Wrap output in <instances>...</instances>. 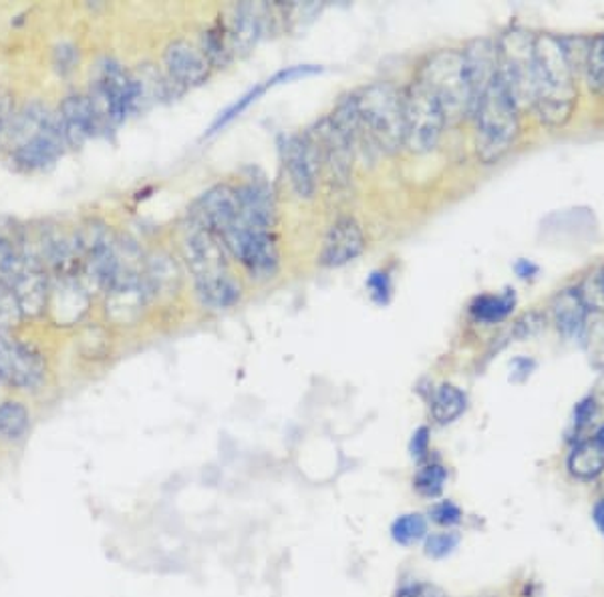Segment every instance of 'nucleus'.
Instances as JSON below:
<instances>
[{"instance_id":"obj_1","label":"nucleus","mask_w":604,"mask_h":597,"mask_svg":"<svg viewBox=\"0 0 604 597\" xmlns=\"http://www.w3.org/2000/svg\"><path fill=\"white\" fill-rule=\"evenodd\" d=\"M579 97L576 69L572 67L562 39L535 36V107L547 126H564Z\"/></svg>"},{"instance_id":"obj_2","label":"nucleus","mask_w":604,"mask_h":597,"mask_svg":"<svg viewBox=\"0 0 604 597\" xmlns=\"http://www.w3.org/2000/svg\"><path fill=\"white\" fill-rule=\"evenodd\" d=\"M184 258L204 306L228 311L240 300V284L226 260V246L212 231L194 226L184 240Z\"/></svg>"},{"instance_id":"obj_3","label":"nucleus","mask_w":604,"mask_h":597,"mask_svg":"<svg viewBox=\"0 0 604 597\" xmlns=\"http://www.w3.org/2000/svg\"><path fill=\"white\" fill-rule=\"evenodd\" d=\"M12 161L24 172L47 170L69 148L58 116L43 104H31L14 113L7 131Z\"/></svg>"},{"instance_id":"obj_4","label":"nucleus","mask_w":604,"mask_h":597,"mask_svg":"<svg viewBox=\"0 0 604 597\" xmlns=\"http://www.w3.org/2000/svg\"><path fill=\"white\" fill-rule=\"evenodd\" d=\"M472 117L476 123L477 158L488 165L500 161L520 133V109L500 77L492 80L488 89L477 97Z\"/></svg>"},{"instance_id":"obj_5","label":"nucleus","mask_w":604,"mask_h":597,"mask_svg":"<svg viewBox=\"0 0 604 597\" xmlns=\"http://www.w3.org/2000/svg\"><path fill=\"white\" fill-rule=\"evenodd\" d=\"M367 150L396 153L403 143V95L389 83H373L353 95Z\"/></svg>"},{"instance_id":"obj_6","label":"nucleus","mask_w":604,"mask_h":597,"mask_svg":"<svg viewBox=\"0 0 604 597\" xmlns=\"http://www.w3.org/2000/svg\"><path fill=\"white\" fill-rule=\"evenodd\" d=\"M419 83L440 101L447 123L472 117L474 97L465 75L462 51H440L423 65Z\"/></svg>"},{"instance_id":"obj_7","label":"nucleus","mask_w":604,"mask_h":597,"mask_svg":"<svg viewBox=\"0 0 604 597\" xmlns=\"http://www.w3.org/2000/svg\"><path fill=\"white\" fill-rule=\"evenodd\" d=\"M89 99L101 126H119L126 117L140 109L138 77L114 58H104L95 69Z\"/></svg>"},{"instance_id":"obj_8","label":"nucleus","mask_w":604,"mask_h":597,"mask_svg":"<svg viewBox=\"0 0 604 597\" xmlns=\"http://www.w3.org/2000/svg\"><path fill=\"white\" fill-rule=\"evenodd\" d=\"M498 77L516 107H535V36L510 29L498 39Z\"/></svg>"},{"instance_id":"obj_9","label":"nucleus","mask_w":604,"mask_h":597,"mask_svg":"<svg viewBox=\"0 0 604 597\" xmlns=\"http://www.w3.org/2000/svg\"><path fill=\"white\" fill-rule=\"evenodd\" d=\"M447 119L442 105L419 80L403 95V143L411 153H430L438 148Z\"/></svg>"},{"instance_id":"obj_10","label":"nucleus","mask_w":604,"mask_h":597,"mask_svg":"<svg viewBox=\"0 0 604 597\" xmlns=\"http://www.w3.org/2000/svg\"><path fill=\"white\" fill-rule=\"evenodd\" d=\"M226 250L245 265L252 278H272L279 270V250L272 231L256 228L238 218L220 238Z\"/></svg>"},{"instance_id":"obj_11","label":"nucleus","mask_w":604,"mask_h":597,"mask_svg":"<svg viewBox=\"0 0 604 597\" xmlns=\"http://www.w3.org/2000/svg\"><path fill=\"white\" fill-rule=\"evenodd\" d=\"M48 379L47 360L35 346L0 333V384L17 392L41 391Z\"/></svg>"},{"instance_id":"obj_12","label":"nucleus","mask_w":604,"mask_h":597,"mask_svg":"<svg viewBox=\"0 0 604 597\" xmlns=\"http://www.w3.org/2000/svg\"><path fill=\"white\" fill-rule=\"evenodd\" d=\"M279 148L294 194L304 199H311L316 192L319 170H321V161L314 150L313 141L311 138L291 133L280 138Z\"/></svg>"},{"instance_id":"obj_13","label":"nucleus","mask_w":604,"mask_h":597,"mask_svg":"<svg viewBox=\"0 0 604 597\" xmlns=\"http://www.w3.org/2000/svg\"><path fill=\"white\" fill-rule=\"evenodd\" d=\"M240 218L238 194L230 185H216L208 189L190 211V224L212 231L222 238Z\"/></svg>"},{"instance_id":"obj_14","label":"nucleus","mask_w":604,"mask_h":597,"mask_svg":"<svg viewBox=\"0 0 604 597\" xmlns=\"http://www.w3.org/2000/svg\"><path fill=\"white\" fill-rule=\"evenodd\" d=\"M314 150L319 155V161H323L333 182L338 185L347 184L353 172V160H355V148L345 133L335 126L333 119H325L314 131Z\"/></svg>"},{"instance_id":"obj_15","label":"nucleus","mask_w":604,"mask_h":597,"mask_svg":"<svg viewBox=\"0 0 604 597\" xmlns=\"http://www.w3.org/2000/svg\"><path fill=\"white\" fill-rule=\"evenodd\" d=\"M163 65L168 70V80L180 89H186L206 80L212 63L198 46L187 41H174L163 53Z\"/></svg>"},{"instance_id":"obj_16","label":"nucleus","mask_w":604,"mask_h":597,"mask_svg":"<svg viewBox=\"0 0 604 597\" xmlns=\"http://www.w3.org/2000/svg\"><path fill=\"white\" fill-rule=\"evenodd\" d=\"M365 250V234L353 218H341L328 228L319 264L325 268H341L357 260Z\"/></svg>"},{"instance_id":"obj_17","label":"nucleus","mask_w":604,"mask_h":597,"mask_svg":"<svg viewBox=\"0 0 604 597\" xmlns=\"http://www.w3.org/2000/svg\"><path fill=\"white\" fill-rule=\"evenodd\" d=\"M57 116L69 148H82L87 139L94 138L97 131L104 129L89 95L65 97Z\"/></svg>"},{"instance_id":"obj_18","label":"nucleus","mask_w":604,"mask_h":597,"mask_svg":"<svg viewBox=\"0 0 604 597\" xmlns=\"http://www.w3.org/2000/svg\"><path fill=\"white\" fill-rule=\"evenodd\" d=\"M265 12H267V7L252 4V2L238 4L234 9L233 21L226 29L233 55L245 57L255 48L256 43L265 33V24H267Z\"/></svg>"},{"instance_id":"obj_19","label":"nucleus","mask_w":604,"mask_h":597,"mask_svg":"<svg viewBox=\"0 0 604 597\" xmlns=\"http://www.w3.org/2000/svg\"><path fill=\"white\" fill-rule=\"evenodd\" d=\"M21 318H36L47 311L51 280L43 268L31 264L11 287Z\"/></svg>"},{"instance_id":"obj_20","label":"nucleus","mask_w":604,"mask_h":597,"mask_svg":"<svg viewBox=\"0 0 604 597\" xmlns=\"http://www.w3.org/2000/svg\"><path fill=\"white\" fill-rule=\"evenodd\" d=\"M462 53H464L465 75L476 104L477 97L488 89L492 80L498 77V48L489 39H477Z\"/></svg>"},{"instance_id":"obj_21","label":"nucleus","mask_w":604,"mask_h":597,"mask_svg":"<svg viewBox=\"0 0 604 597\" xmlns=\"http://www.w3.org/2000/svg\"><path fill=\"white\" fill-rule=\"evenodd\" d=\"M89 308V294L75 278H63L57 286H51L47 311L58 326H71L82 321Z\"/></svg>"},{"instance_id":"obj_22","label":"nucleus","mask_w":604,"mask_h":597,"mask_svg":"<svg viewBox=\"0 0 604 597\" xmlns=\"http://www.w3.org/2000/svg\"><path fill=\"white\" fill-rule=\"evenodd\" d=\"M236 194L240 202V218L256 228L272 230L277 207H274V197L270 187L262 182H248L242 187H238Z\"/></svg>"},{"instance_id":"obj_23","label":"nucleus","mask_w":604,"mask_h":597,"mask_svg":"<svg viewBox=\"0 0 604 597\" xmlns=\"http://www.w3.org/2000/svg\"><path fill=\"white\" fill-rule=\"evenodd\" d=\"M589 308L582 300L579 287L562 290L552 302V318L557 324L558 333L567 338H582L586 333Z\"/></svg>"},{"instance_id":"obj_24","label":"nucleus","mask_w":604,"mask_h":597,"mask_svg":"<svg viewBox=\"0 0 604 597\" xmlns=\"http://www.w3.org/2000/svg\"><path fill=\"white\" fill-rule=\"evenodd\" d=\"M150 300L143 280L117 284L107 292V318L116 324H133Z\"/></svg>"},{"instance_id":"obj_25","label":"nucleus","mask_w":604,"mask_h":597,"mask_svg":"<svg viewBox=\"0 0 604 597\" xmlns=\"http://www.w3.org/2000/svg\"><path fill=\"white\" fill-rule=\"evenodd\" d=\"M143 286L150 298L172 296L180 286V270L168 253H155L143 265Z\"/></svg>"},{"instance_id":"obj_26","label":"nucleus","mask_w":604,"mask_h":597,"mask_svg":"<svg viewBox=\"0 0 604 597\" xmlns=\"http://www.w3.org/2000/svg\"><path fill=\"white\" fill-rule=\"evenodd\" d=\"M33 426L31 409L19 399L0 402V445L17 447L29 437Z\"/></svg>"},{"instance_id":"obj_27","label":"nucleus","mask_w":604,"mask_h":597,"mask_svg":"<svg viewBox=\"0 0 604 597\" xmlns=\"http://www.w3.org/2000/svg\"><path fill=\"white\" fill-rule=\"evenodd\" d=\"M467 409V397L453 384H442L431 397V416L438 425H452Z\"/></svg>"},{"instance_id":"obj_28","label":"nucleus","mask_w":604,"mask_h":597,"mask_svg":"<svg viewBox=\"0 0 604 597\" xmlns=\"http://www.w3.org/2000/svg\"><path fill=\"white\" fill-rule=\"evenodd\" d=\"M516 308V294L514 290H506L504 294H484L477 296L470 312L477 322L484 324H496V322L506 321Z\"/></svg>"},{"instance_id":"obj_29","label":"nucleus","mask_w":604,"mask_h":597,"mask_svg":"<svg viewBox=\"0 0 604 597\" xmlns=\"http://www.w3.org/2000/svg\"><path fill=\"white\" fill-rule=\"evenodd\" d=\"M569 469L582 481L596 479L604 471V448L596 443H582L570 453Z\"/></svg>"},{"instance_id":"obj_30","label":"nucleus","mask_w":604,"mask_h":597,"mask_svg":"<svg viewBox=\"0 0 604 597\" xmlns=\"http://www.w3.org/2000/svg\"><path fill=\"white\" fill-rule=\"evenodd\" d=\"M31 265L19 243L0 236V286L9 287L23 276L24 270Z\"/></svg>"},{"instance_id":"obj_31","label":"nucleus","mask_w":604,"mask_h":597,"mask_svg":"<svg viewBox=\"0 0 604 597\" xmlns=\"http://www.w3.org/2000/svg\"><path fill=\"white\" fill-rule=\"evenodd\" d=\"M584 79L589 89L598 97H604V35L589 39V48L584 57Z\"/></svg>"},{"instance_id":"obj_32","label":"nucleus","mask_w":604,"mask_h":597,"mask_svg":"<svg viewBox=\"0 0 604 597\" xmlns=\"http://www.w3.org/2000/svg\"><path fill=\"white\" fill-rule=\"evenodd\" d=\"M391 538L403 547L416 545L428 538V521L419 513H406L393 521Z\"/></svg>"},{"instance_id":"obj_33","label":"nucleus","mask_w":604,"mask_h":597,"mask_svg":"<svg viewBox=\"0 0 604 597\" xmlns=\"http://www.w3.org/2000/svg\"><path fill=\"white\" fill-rule=\"evenodd\" d=\"M445 481H447V469L440 463H430V465L419 469L416 479H413V489L421 497L431 499V497H438L442 493Z\"/></svg>"},{"instance_id":"obj_34","label":"nucleus","mask_w":604,"mask_h":597,"mask_svg":"<svg viewBox=\"0 0 604 597\" xmlns=\"http://www.w3.org/2000/svg\"><path fill=\"white\" fill-rule=\"evenodd\" d=\"M579 292L589 311H604V270L586 278Z\"/></svg>"},{"instance_id":"obj_35","label":"nucleus","mask_w":604,"mask_h":597,"mask_svg":"<svg viewBox=\"0 0 604 597\" xmlns=\"http://www.w3.org/2000/svg\"><path fill=\"white\" fill-rule=\"evenodd\" d=\"M460 545V535L453 533V531H445V533H433L425 538V555L433 557V560H443L447 557L450 553Z\"/></svg>"},{"instance_id":"obj_36","label":"nucleus","mask_w":604,"mask_h":597,"mask_svg":"<svg viewBox=\"0 0 604 597\" xmlns=\"http://www.w3.org/2000/svg\"><path fill=\"white\" fill-rule=\"evenodd\" d=\"M267 83L265 85H258V87H255L252 91L246 93L245 97L242 99H238L236 104L233 105V107H228L224 113H222L218 119H216V123L212 126V129H209V133H216L220 127L228 126L233 119H236V117L240 116L242 111H246L250 105L255 104L256 99L260 97V95H265V91H267Z\"/></svg>"},{"instance_id":"obj_37","label":"nucleus","mask_w":604,"mask_h":597,"mask_svg":"<svg viewBox=\"0 0 604 597\" xmlns=\"http://www.w3.org/2000/svg\"><path fill=\"white\" fill-rule=\"evenodd\" d=\"M79 61H82L79 48L73 43H61L53 51V67L61 75H69L71 70H75V67L79 65Z\"/></svg>"},{"instance_id":"obj_38","label":"nucleus","mask_w":604,"mask_h":597,"mask_svg":"<svg viewBox=\"0 0 604 597\" xmlns=\"http://www.w3.org/2000/svg\"><path fill=\"white\" fill-rule=\"evenodd\" d=\"M431 521H435L438 525H443V528H453L457 525L464 513L462 509L452 503V501H442V503H435V506L430 509Z\"/></svg>"},{"instance_id":"obj_39","label":"nucleus","mask_w":604,"mask_h":597,"mask_svg":"<svg viewBox=\"0 0 604 597\" xmlns=\"http://www.w3.org/2000/svg\"><path fill=\"white\" fill-rule=\"evenodd\" d=\"M367 290L371 294V298L385 306L389 298H391V290H393V284H391V278L387 272H373L369 280H367Z\"/></svg>"},{"instance_id":"obj_40","label":"nucleus","mask_w":604,"mask_h":597,"mask_svg":"<svg viewBox=\"0 0 604 597\" xmlns=\"http://www.w3.org/2000/svg\"><path fill=\"white\" fill-rule=\"evenodd\" d=\"M321 67L314 65H299V67H289V69L280 70L272 79L267 80V87H274L280 83H292V80L304 79V77H313L321 73Z\"/></svg>"},{"instance_id":"obj_41","label":"nucleus","mask_w":604,"mask_h":597,"mask_svg":"<svg viewBox=\"0 0 604 597\" xmlns=\"http://www.w3.org/2000/svg\"><path fill=\"white\" fill-rule=\"evenodd\" d=\"M397 597H450L442 587L425 584V582H413L399 587Z\"/></svg>"},{"instance_id":"obj_42","label":"nucleus","mask_w":604,"mask_h":597,"mask_svg":"<svg viewBox=\"0 0 604 597\" xmlns=\"http://www.w3.org/2000/svg\"><path fill=\"white\" fill-rule=\"evenodd\" d=\"M409 453L419 463L428 457V453H430V431L425 426H421L413 433L411 443H409Z\"/></svg>"},{"instance_id":"obj_43","label":"nucleus","mask_w":604,"mask_h":597,"mask_svg":"<svg viewBox=\"0 0 604 597\" xmlns=\"http://www.w3.org/2000/svg\"><path fill=\"white\" fill-rule=\"evenodd\" d=\"M594 414H596V402H594V399H584V401L579 402L576 411H574V425H576V428L589 425L593 421Z\"/></svg>"},{"instance_id":"obj_44","label":"nucleus","mask_w":604,"mask_h":597,"mask_svg":"<svg viewBox=\"0 0 604 597\" xmlns=\"http://www.w3.org/2000/svg\"><path fill=\"white\" fill-rule=\"evenodd\" d=\"M535 368V360H530V358H516V360L511 362V382H524V380L532 375Z\"/></svg>"},{"instance_id":"obj_45","label":"nucleus","mask_w":604,"mask_h":597,"mask_svg":"<svg viewBox=\"0 0 604 597\" xmlns=\"http://www.w3.org/2000/svg\"><path fill=\"white\" fill-rule=\"evenodd\" d=\"M12 117H14V111H12L11 97L4 91H0V135H7Z\"/></svg>"},{"instance_id":"obj_46","label":"nucleus","mask_w":604,"mask_h":597,"mask_svg":"<svg viewBox=\"0 0 604 597\" xmlns=\"http://www.w3.org/2000/svg\"><path fill=\"white\" fill-rule=\"evenodd\" d=\"M514 270H516L518 278H522V280H532L538 274V265L532 264L530 260H518L514 264Z\"/></svg>"},{"instance_id":"obj_47","label":"nucleus","mask_w":604,"mask_h":597,"mask_svg":"<svg viewBox=\"0 0 604 597\" xmlns=\"http://www.w3.org/2000/svg\"><path fill=\"white\" fill-rule=\"evenodd\" d=\"M593 519L596 528L601 529V533L604 535V499L594 507Z\"/></svg>"},{"instance_id":"obj_48","label":"nucleus","mask_w":604,"mask_h":597,"mask_svg":"<svg viewBox=\"0 0 604 597\" xmlns=\"http://www.w3.org/2000/svg\"><path fill=\"white\" fill-rule=\"evenodd\" d=\"M594 443H596V445H601V447L604 448V426L603 428H601V431H598V433H596V438H594Z\"/></svg>"}]
</instances>
